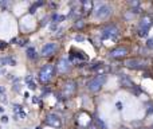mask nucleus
<instances>
[{"instance_id": "nucleus-1", "label": "nucleus", "mask_w": 153, "mask_h": 129, "mask_svg": "<svg viewBox=\"0 0 153 129\" xmlns=\"http://www.w3.org/2000/svg\"><path fill=\"white\" fill-rule=\"evenodd\" d=\"M54 73H55V67H54V65H51V63L45 65L39 71L40 82H42V84H48V82L53 79Z\"/></svg>"}, {"instance_id": "nucleus-15", "label": "nucleus", "mask_w": 153, "mask_h": 129, "mask_svg": "<svg viewBox=\"0 0 153 129\" xmlns=\"http://www.w3.org/2000/svg\"><path fill=\"white\" fill-rule=\"evenodd\" d=\"M59 20H65V16L63 15H58V13H54L53 15V22L54 23H58Z\"/></svg>"}, {"instance_id": "nucleus-17", "label": "nucleus", "mask_w": 153, "mask_h": 129, "mask_svg": "<svg viewBox=\"0 0 153 129\" xmlns=\"http://www.w3.org/2000/svg\"><path fill=\"white\" fill-rule=\"evenodd\" d=\"M83 26H85V22L81 20V19H79V20H76L74 23V28H76V30H81Z\"/></svg>"}, {"instance_id": "nucleus-13", "label": "nucleus", "mask_w": 153, "mask_h": 129, "mask_svg": "<svg viewBox=\"0 0 153 129\" xmlns=\"http://www.w3.org/2000/svg\"><path fill=\"white\" fill-rule=\"evenodd\" d=\"M15 112L18 114H20V117L22 119H24L26 117V113L23 112V106H19V105H15Z\"/></svg>"}, {"instance_id": "nucleus-26", "label": "nucleus", "mask_w": 153, "mask_h": 129, "mask_svg": "<svg viewBox=\"0 0 153 129\" xmlns=\"http://www.w3.org/2000/svg\"><path fill=\"white\" fill-rule=\"evenodd\" d=\"M4 112V109H3V106H0V113H3Z\"/></svg>"}, {"instance_id": "nucleus-9", "label": "nucleus", "mask_w": 153, "mask_h": 129, "mask_svg": "<svg viewBox=\"0 0 153 129\" xmlns=\"http://www.w3.org/2000/svg\"><path fill=\"white\" fill-rule=\"evenodd\" d=\"M146 63H148L146 61H144V59H137V58L128 59V61L125 62V65H126L128 67H132V69H143L146 66Z\"/></svg>"}, {"instance_id": "nucleus-14", "label": "nucleus", "mask_w": 153, "mask_h": 129, "mask_svg": "<svg viewBox=\"0 0 153 129\" xmlns=\"http://www.w3.org/2000/svg\"><path fill=\"white\" fill-rule=\"evenodd\" d=\"M26 81H27V84H28V87H30V89H35V87H36L35 82L32 81V77H27Z\"/></svg>"}, {"instance_id": "nucleus-19", "label": "nucleus", "mask_w": 153, "mask_h": 129, "mask_svg": "<svg viewBox=\"0 0 153 129\" xmlns=\"http://www.w3.org/2000/svg\"><path fill=\"white\" fill-rule=\"evenodd\" d=\"M27 55H28V58H35V48L28 47V50H27Z\"/></svg>"}, {"instance_id": "nucleus-20", "label": "nucleus", "mask_w": 153, "mask_h": 129, "mask_svg": "<svg viewBox=\"0 0 153 129\" xmlns=\"http://www.w3.org/2000/svg\"><path fill=\"white\" fill-rule=\"evenodd\" d=\"M7 47V43L3 42V40H0V48H5Z\"/></svg>"}, {"instance_id": "nucleus-8", "label": "nucleus", "mask_w": 153, "mask_h": 129, "mask_svg": "<svg viewBox=\"0 0 153 129\" xmlns=\"http://www.w3.org/2000/svg\"><path fill=\"white\" fill-rule=\"evenodd\" d=\"M56 50H58V45L54 43V42H50V43H46V45L43 46L40 54H42L43 57H48V55H51V54L55 53Z\"/></svg>"}, {"instance_id": "nucleus-24", "label": "nucleus", "mask_w": 153, "mask_h": 129, "mask_svg": "<svg viewBox=\"0 0 153 129\" xmlns=\"http://www.w3.org/2000/svg\"><path fill=\"white\" fill-rule=\"evenodd\" d=\"M32 101H34V102H35V104H38V102H39V100H38V98H36V97H34V98H32Z\"/></svg>"}, {"instance_id": "nucleus-16", "label": "nucleus", "mask_w": 153, "mask_h": 129, "mask_svg": "<svg viewBox=\"0 0 153 129\" xmlns=\"http://www.w3.org/2000/svg\"><path fill=\"white\" fill-rule=\"evenodd\" d=\"M82 5H83V12H87V11H90L93 4H91V1H83Z\"/></svg>"}, {"instance_id": "nucleus-6", "label": "nucleus", "mask_w": 153, "mask_h": 129, "mask_svg": "<svg viewBox=\"0 0 153 129\" xmlns=\"http://www.w3.org/2000/svg\"><path fill=\"white\" fill-rule=\"evenodd\" d=\"M70 69H71V63H70V61L65 57V58H61L58 61V63H56V70H58L59 74H66L70 71Z\"/></svg>"}, {"instance_id": "nucleus-22", "label": "nucleus", "mask_w": 153, "mask_h": 129, "mask_svg": "<svg viewBox=\"0 0 153 129\" xmlns=\"http://www.w3.org/2000/svg\"><path fill=\"white\" fill-rule=\"evenodd\" d=\"M1 121H3V122H7V121H8V117H7V116H3V117H1Z\"/></svg>"}, {"instance_id": "nucleus-27", "label": "nucleus", "mask_w": 153, "mask_h": 129, "mask_svg": "<svg viewBox=\"0 0 153 129\" xmlns=\"http://www.w3.org/2000/svg\"><path fill=\"white\" fill-rule=\"evenodd\" d=\"M36 129H40V128H36Z\"/></svg>"}, {"instance_id": "nucleus-2", "label": "nucleus", "mask_w": 153, "mask_h": 129, "mask_svg": "<svg viewBox=\"0 0 153 129\" xmlns=\"http://www.w3.org/2000/svg\"><path fill=\"white\" fill-rule=\"evenodd\" d=\"M105 82H106V75L105 74H100V75L94 77L93 79H90V81L87 82V89H89L90 92L95 93V92H98V90H101V87L103 86Z\"/></svg>"}, {"instance_id": "nucleus-21", "label": "nucleus", "mask_w": 153, "mask_h": 129, "mask_svg": "<svg viewBox=\"0 0 153 129\" xmlns=\"http://www.w3.org/2000/svg\"><path fill=\"white\" fill-rule=\"evenodd\" d=\"M26 43H27V39H22V40H19V45H22V46L26 45Z\"/></svg>"}, {"instance_id": "nucleus-10", "label": "nucleus", "mask_w": 153, "mask_h": 129, "mask_svg": "<svg viewBox=\"0 0 153 129\" xmlns=\"http://www.w3.org/2000/svg\"><path fill=\"white\" fill-rule=\"evenodd\" d=\"M151 26H152V19L149 16H144L140 22V35H146Z\"/></svg>"}, {"instance_id": "nucleus-5", "label": "nucleus", "mask_w": 153, "mask_h": 129, "mask_svg": "<svg viewBox=\"0 0 153 129\" xmlns=\"http://www.w3.org/2000/svg\"><path fill=\"white\" fill-rule=\"evenodd\" d=\"M111 13V8L108 4H98L97 8L94 10V15L98 19H106Z\"/></svg>"}, {"instance_id": "nucleus-12", "label": "nucleus", "mask_w": 153, "mask_h": 129, "mask_svg": "<svg viewBox=\"0 0 153 129\" xmlns=\"http://www.w3.org/2000/svg\"><path fill=\"white\" fill-rule=\"evenodd\" d=\"M76 121H78V124L79 125H82V127H85V125H87L90 122V116L87 113H81L78 116V120H76Z\"/></svg>"}, {"instance_id": "nucleus-4", "label": "nucleus", "mask_w": 153, "mask_h": 129, "mask_svg": "<svg viewBox=\"0 0 153 129\" xmlns=\"http://www.w3.org/2000/svg\"><path fill=\"white\" fill-rule=\"evenodd\" d=\"M101 37L103 39H116L118 37V28L116 26H113V24H109L101 31Z\"/></svg>"}, {"instance_id": "nucleus-25", "label": "nucleus", "mask_w": 153, "mask_h": 129, "mask_svg": "<svg viewBox=\"0 0 153 129\" xmlns=\"http://www.w3.org/2000/svg\"><path fill=\"white\" fill-rule=\"evenodd\" d=\"M0 93H4V87L0 86Z\"/></svg>"}, {"instance_id": "nucleus-11", "label": "nucleus", "mask_w": 153, "mask_h": 129, "mask_svg": "<svg viewBox=\"0 0 153 129\" xmlns=\"http://www.w3.org/2000/svg\"><path fill=\"white\" fill-rule=\"evenodd\" d=\"M126 54H128V48L126 47H122V46L116 47L114 50L110 51V57H111V58H124Z\"/></svg>"}, {"instance_id": "nucleus-3", "label": "nucleus", "mask_w": 153, "mask_h": 129, "mask_svg": "<svg viewBox=\"0 0 153 129\" xmlns=\"http://www.w3.org/2000/svg\"><path fill=\"white\" fill-rule=\"evenodd\" d=\"M76 90V82L73 81V79H67V81L63 82L62 85V94L66 98H70Z\"/></svg>"}, {"instance_id": "nucleus-28", "label": "nucleus", "mask_w": 153, "mask_h": 129, "mask_svg": "<svg viewBox=\"0 0 153 129\" xmlns=\"http://www.w3.org/2000/svg\"><path fill=\"white\" fill-rule=\"evenodd\" d=\"M141 129H144V128H141Z\"/></svg>"}, {"instance_id": "nucleus-18", "label": "nucleus", "mask_w": 153, "mask_h": 129, "mask_svg": "<svg viewBox=\"0 0 153 129\" xmlns=\"http://www.w3.org/2000/svg\"><path fill=\"white\" fill-rule=\"evenodd\" d=\"M43 4V1H36V3H34V4H32V7L30 8V12H35V10H36L38 7H39V5H42Z\"/></svg>"}, {"instance_id": "nucleus-23", "label": "nucleus", "mask_w": 153, "mask_h": 129, "mask_svg": "<svg viewBox=\"0 0 153 129\" xmlns=\"http://www.w3.org/2000/svg\"><path fill=\"white\" fill-rule=\"evenodd\" d=\"M75 39H76V40H83L85 38H83V37H79V35H78V37H75Z\"/></svg>"}, {"instance_id": "nucleus-7", "label": "nucleus", "mask_w": 153, "mask_h": 129, "mask_svg": "<svg viewBox=\"0 0 153 129\" xmlns=\"http://www.w3.org/2000/svg\"><path fill=\"white\" fill-rule=\"evenodd\" d=\"M46 124L50 125V127H53V128H61L62 121H61V119H59L56 114L48 113L47 116H46Z\"/></svg>"}]
</instances>
